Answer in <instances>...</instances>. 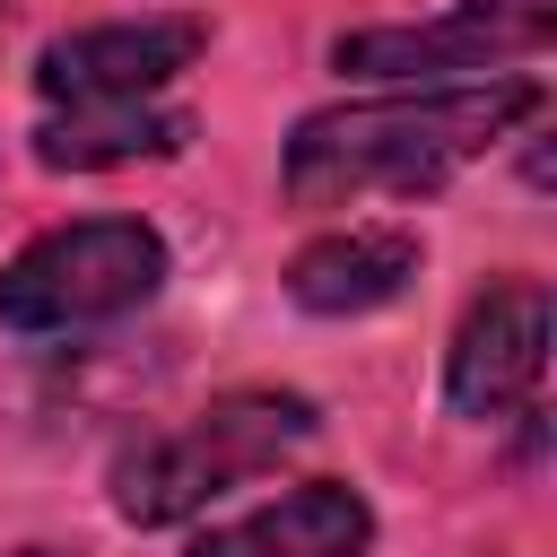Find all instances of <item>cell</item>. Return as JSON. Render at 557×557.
Wrapping results in <instances>:
<instances>
[{
	"label": "cell",
	"instance_id": "6da1fadb",
	"mask_svg": "<svg viewBox=\"0 0 557 557\" xmlns=\"http://www.w3.org/2000/svg\"><path fill=\"white\" fill-rule=\"evenodd\" d=\"M548 104L540 78H461V87H409L374 104H331L287 131L278 191L296 209H348L374 191H435L470 157H487L505 131H522Z\"/></svg>",
	"mask_w": 557,
	"mask_h": 557
},
{
	"label": "cell",
	"instance_id": "7a4b0ae2",
	"mask_svg": "<svg viewBox=\"0 0 557 557\" xmlns=\"http://www.w3.org/2000/svg\"><path fill=\"white\" fill-rule=\"evenodd\" d=\"M322 426V409L305 392H218L209 409H191L165 435H139L113 461V513L131 531H165L191 522L200 505L235 496L244 479L278 470L287 453H305Z\"/></svg>",
	"mask_w": 557,
	"mask_h": 557
},
{
	"label": "cell",
	"instance_id": "3957f363",
	"mask_svg": "<svg viewBox=\"0 0 557 557\" xmlns=\"http://www.w3.org/2000/svg\"><path fill=\"white\" fill-rule=\"evenodd\" d=\"M165 287V235L148 218H78L0 261V331L9 339H78L139 313Z\"/></svg>",
	"mask_w": 557,
	"mask_h": 557
},
{
	"label": "cell",
	"instance_id": "277c9868",
	"mask_svg": "<svg viewBox=\"0 0 557 557\" xmlns=\"http://www.w3.org/2000/svg\"><path fill=\"white\" fill-rule=\"evenodd\" d=\"M557 35V0H453L418 26H357L331 44V70L348 78H383V87H418V78H453V70H505L548 52Z\"/></svg>",
	"mask_w": 557,
	"mask_h": 557
},
{
	"label": "cell",
	"instance_id": "5b68a950",
	"mask_svg": "<svg viewBox=\"0 0 557 557\" xmlns=\"http://www.w3.org/2000/svg\"><path fill=\"white\" fill-rule=\"evenodd\" d=\"M540 374H548V287L540 278H487L444 348V400L453 418H522L540 409Z\"/></svg>",
	"mask_w": 557,
	"mask_h": 557
},
{
	"label": "cell",
	"instance_id": "8992f818",
	"mask_svg": "<svg viewBox=\"0 0 557 557\" xmlns=\"http://www.w3.org/2000/svg\"><path fill=\"white\" fill-rule=\"evenodd\" d=\"M200 52H209L200 17H104L35 52V96L44 104H139V96H165Z\"/></svg>",
	"mask_w": 557,
	"mask_h": 557
},
{
	"label": "cell",
	"instance_id": "52a82bcc",
	"mask_svg": "<svg viewBox=\"0 0 557 557\" xmlns=\"http://www.w3.org/2000/svg\"><path fill=\"white\" fill-rule=\"evenodd\" d=\"M374 548V505L348 479H305L235 522H209L183 557H366Z\"/></svg>",
	"mask_w": 557,
	"mask_h": 557
},
{
	"label": "cell",
	"instance_id": "ba28073f",
	"mask_svg": "<svg viewBox=\"0 0 557 557\" xmlns=\"http://www.w3.org/2000/svg\"><path fill=\"white\" fill-rule=\"evenodd\" d=\"M418 235L409 226H331L313 235L296 261H287V296L322 322H348V313H383L409 278H418Z\"/></svg>",
	"mask_w": 557,
	"mask_h": 557
},
{
	"label": "cell",
	"instance_id": "9c48e42d",
	"mask_svg": "<svg viewBox=\"0 0 557 557\" xmlns=\"http://www.w3.org/2000/svg\"><path fill=\"white\" fill-rule=\"evenodd\" d=\"M183 139H191V113H174L165 96H139V104H44L35 165H52V174H104V165L174 157Z\"/></svg>",
	"mask_w": 557,
	"mask_h": 557
},
{
	"label": "cell",
	"instance_id": "30bf717a",
	"mask_svg": "<svg viewBox=\"0 0 557 557\" xmlns=\"http://www.w3.org/2000/svg\"><path fill=\"white\" fill-rule=\"evenodd\" d=\"M9 557H61V548H9Z\"/></svg>",
	"mask_w": 557,
	"mask_h": 557
}]
</instances>
